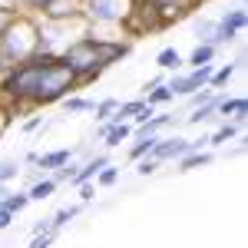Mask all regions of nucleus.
I'll return each mask as SVG.
<instances>
[{"label": "nucleus", "instance_id": "f257e3e1", "mask_svg": "<svg viewBox=\"0 0 248 248\" xmlns=\"http://www.w3.org/2000/svg\"><path fill=\"white\" fill-rule=\"evenodd\" d=\"M126 53H129L126 43H103V40L86 37V40H79V43H73V46H66V53H63L60 63H66L73 77L93 79L106 63H113L116 57H126Z\"/></svg>", "mask_w": 248, "mask_h": 248}, {"label": "nucleus", "instance_id": "f03ea898", "mask_svg": "<svg viewBox=\"0 0 248 248\" xmlns=\"http://www.w3.org/2000/svg\"><path fill=\"white\" fill-rule=\"evenodd\" d=\"M37 50H40V37L27 20H10L3 27V33H0V57H3V63H17L20 66V63L37 57Z\"/></svg>", "mask_w": 248, "mask_h": 248}, {"label": "nucleus", "instance_id": "7ed1b4c3", "mask_svg": "<svg viewBox=\"0 0 248 248\" xmlns=\"http://www.w3.org/2000/svg\"><path fill=\"white\" fill-rule=\"evenodd\" d=\"M53 60H57L53 53H40V57L14 66V70L7 73V79H3V93L10 96V99H33V96H37L40 73H43V66L53 63Z\"/></svg>", "mask_w": 248, "mask_h": 248}, {"label": "nucleus", "instance_id": "20e7f679", "mask_svg": "<svg viewBox=\"0 0 248 248\" xmlns=\"http://www.w3.org/2000/svg\"><path fill=\"white\" fill-rule=\"evenodd\" d=\"M73 73H70V66L66 63H60V60H53V63H46L43 66V73H40V83H37V103H57V99H63V96L70 93V86H73Z\"/></svg>", "mask_w": 248, "mask_h": 248}, {"label": "nucleus", "instance_id": "39448f33", "mask_svg": "<svg viewBox=\"0 0 248 248\" xmlns=\"http://www.w3.org/2000/svg\"><path fill=\"white\" fill-rule=\"evenodd\" d=\"M245 10H232V14H225L222 17V23H218V30L212 33V43H225V40H232L238 30H245Z\"/></svg>", "mask_w": 248, "mask_h": 248}, {"label": "nucleus", "instance_id": "423d86ee", "mask_svg": "<svg viewBox=\"0 0 248 248\" xmlns=\"http://www.w3.org/2000/svg\"><path fill=\"white\" fill-rule=\"evenodd\" d=\"M86 10L96 20H119L126 14V0H90Z\"/></svg>", "mask_w": 248, "mask_h": 248}, {"label": "nucleus", "instance_id": "0eeeda50", "mask_svg": "<svg viewBox=\"0 0 248 248\" xmlns=\"http://www.w3.org/2000/svg\"><path fill=\"white\" fill-rule=\"evenodd\" d=\"M192 153V139H166V142H155L153 159H175V155H189Z\"/></svg>", "mask_w": 248, "mask_h": 248}, {"label": "nucleus", "instance_id": "6e6552de", "mask_svg": "<svg viewBox=\"0 0 248 248\" xmlns=\"http://www.w3.org/2000/svg\"><path fill=\"white\" fill-rule=\"evenodd\" d=\"M99 169H106V155H96L93 162H86V166H83V169L73 175V182H77V186H83V182H86V179H93Z\"/></svg>", "mask_w": 248, "mask_h": 248}, {"label": "nucleus", "instance_id": "1a4fd4ad", "mask_svg": "<svg viewBox=\"0 0 248 248\" xmlns=\"http://www.w3.org/2000/svg\"><path fill=\"white\" fill-rule=\"evenodd\" d=\"M40 169H60V166H66L70 162V149H60V153H50L43 155V159H37Z\"/></svg>", "mask_w": 248, "mask_h": 248}, {"label": "nucleus", "instance_id": "9d476101", "mask_svg": "<svg viewBox=\"0 0 248 248\" xmlns=\"http://www.w3.org/2000/svg\"><path fill=\"white\" fill-rule=\"evenodd\" d=\"M53 189H57V179H43V182H37L27 195H30V199H37V202H43V199H50V195H53Z\"/></svg>", "mask_w": 248, "mask_h": 248}, {"label": "nucleus", "instance_id": "9b49d317", "mask_svg": "<svg viewBox=\"0 0 248 248\" xmlns=\"http://www.w3.org/2000/svg\"><path fill=\"white\" fill-rule=\"evenodd\" d=\"M159 66H162V70H179V66H182V57H179V50H172V46H166V50H162V53H159Z\"/></svg>", "mask_w": 248, "mask_h": 248}, {"label": "nucleus", "instance_id": "f8f14e48", "mask_svg": "<svg viewBox=\"0 0 248 248\" xmlns=\"http://www.w3.org/2000/svg\"><path fill=\"white\" fill-rule=\"evenodd\" d=\"M218 109H222V116H229V113H235L238 119L248 113V103L245 99H225V103H218Z\"/></svg>", "mask_w": 248, "mask_h": 248}, {"label": "nucleus", "instance_id": "ddd939ff", "mask_svg": "<svg viewBox=\"0 0 248 248\" xmlns=\"http://www.w3.org/2000/svg\"><path fill=\"white\" fill-rule=\"evenodd\" d=\"M27 202H30V195H27V192H17V195H10V199H3V202H0V205H3V209L10 212V215H17V212L23 209V205H27Z\"/></svg>", "mask_w": 248, "mask_h": 248}, {"label": "nucleus", "instance_id": "4468645a", "mask_svg": "<svg viewBox=\"0 0 248 248\" xmlns=\"http://www.w3.org/2000/svg\"><path fill=\"white\" fill-rule=\"evenodd\" d=\"M212 53H215V46H212V43H202V46H195L192 63H195V66H209V63H212Z\"/></svg>", "mask_w": 248, "mask_h": 248}, {"label": "nucleus", "instance_id": "2eb2a0df", "mask_svg": "<svg viewBox=\"0 0 248 248\" xmlns=\"http://www.w3.org/2000/svg\"><path fill=\"white\" fill-rule=\"evenodd\" d=\"M169 119H172V116H155V119H146V123L139 126V133H142V139H146V136H153L155 129H162V126L169 123Z\"/></svg>", "mask_w": 248, "mask_h": 248}, {"label": "nucleus", "instance_id": "dca6fc26", "mask_svg": "<svg viewBox=\"0 0 248 248\" xmlns=\"http://www.w3.org/2000/svg\"><path fill=\"white\" fill-rule=\"evenodd\" d=\"M126 136H129V126H109L106 129V146H119Z\"/></svg>", "mask_w": 248, "mask_h": 248}, {"label": "nucleus", "instance_id": "f3484780", "mask_svg": "<svg viewBox=\"0 0 248 248\" xmlns=\"http://www.w3.org/2000/svg\"><path fill=\"white\" fill-rule=\"evenodd\" d=\"M205 162H212V155H205V153H189L186 159H182V169H195V166H205Z\"/></svg>", "mask_w": 248, "mask_h": 248}, {"label": "nucleus", "instance_id": "a211bd4d", "mask_svg": "<svg viewBox=\"0 0 248 248\" xmlns=\"http://www.w3.org/2000/svg\"><path fill=\"white\" fill-rule=\"evenodd\" d=\"M155 142H159V139H153V136L139 139V146H133V159H139V155H146V153H153V149H155Z\"/></svg>", "mask_w": 248, "mask_h": 248}, {"label": "nucleus", "instance_id": "6ab92c4d", "mask_svg": "<svg viewBox=\"0 0 248 248\" xmlns=\"http://www.w3.org/2000/svg\"><path fill=\"white\" fill-rule=\"evenodd\" d=\"M77 212H79V209H60V212H57V218L50 222V229H60V225H66L70 218H77Z\"/></svg>", "mask_w": 248, "mask_h": 248}, {"label": "nucleus", "instance_id": "aec40b11", "mask_svg": "<svg viewBox=\"0 0 248 248\" xmlns=\"http://www.w3.org/2000/svg\"><path fill=\"white\" fill-rule=\"evenodd\" d=\"M169 99H172L169 86H155L153 93H149V106H153V103H169Z\"/></svg>", "mask_w": 248, "mask_h": 248}, {"label": "nucleus", "instance_id": "412c9836", "mask_svg": "<svg viewBox=\"0 0 248 248\" xmlns=\"http://www.w3.org/2000/svg\"><path fill=\"white\" fill-rule=\"evenodd\" d=\"M17 172H20V166H17V162H10V159H7V162H0V182H7V179H14Z\"/></svg>", "mask_w": 248, "mask_h": 248}, {"label": "nucleus", "instance_id": "4be33fe9", "mask_svg": "<svg viewBox=\"0 0 248 248\" xmlns=\"http://www.w3.org/2000/svg\"><path fill=\"white\" fill-rule=\"evenodd\" d=\"M66 109L70 113H83V109H93V103L90 99H66Z\"/></svg>", "mask_w": 248, "mask_h": 248}, {"label": "nucleus", "instance_id": "5701e85b", "mask_svg": "<svg viewBox=\"0 0 248 248\" xmlns=\"http://www.w3.org/2000/svg\"><path fill=\"white\" fill-rule=\"evenodd\" d=\"M232 73H235V66H225V70H218V73H212V83H215V86H222V83H229V77Z\"/></svg>", "mask_w": 248, "mask_h": 248}, {"label": "nucleus", "instance_id": "b1692460", "mask_svg": "<svg viewBox=\"0 0 248 248\" xmlns=\"http://www.w3.org/2000/svg\"><path fill=\"white\" fill-rule=\"evenodd\" d=\"M212 109H215V99H212V103H205V106H202V109H195V113L189 116V123H202V119H205V116H209Z\"/></svg>", "mask_w": 248, "mask_h": 248}, {"label": "nucleus", "instance_id": "393cba45", "mask_svg": "<svg viewBox=\"0 0 248 248\" xmlns=\"http://www.w3.org/2000/svg\"><path fill=\"white\" fill-rule=\"evenodd\" d=\"M232 136H235V126H232V123H229V126H222L218 133L212 136V142H225V139H232Z\"/></svg>", "mask_w": 248, "mask_h": 248}, {"label": "nucleus", "instance_id": "a878e982", "mask_svg": "<svg viewBox=\"0 0 248 248\" xmlns=\"http://www.w3.org/2000/svg\"><path fill=\"white\" fill-rule=\"evenodd\" d=\"M113 109H119V103H116V99H106V103H99V109H96V113H99V119H106Z\"/></svg>", "mask_w": 248, "mask_h": 248}, {"label": "nucleus", "instance_id": "bb28decb", "mask_svg": "<svg viewBox=\"0 0 248 248\" xmlns=\"http://www.w3.org/2000/svg\"><path fill=\"white\" fill-rule=\"evenodd\" d=\"M212 30H215V27H212L209 20H199V23H195V33H199V37H205V40H212Z\"/></svg>", "mask_w": 248, "mask_h": 248}, {"label": "nucleus", "instance_id": "cd10ccee", "mask_svg": "<svg viewBox=\"0 0 248 248\" xmlns=\"http://www.w3.org/2000/svg\"><path fill=\"white\" fill-rule=\"evenodd\" d=\"M116 179H119V172H116V169H103V172H99V186H113Z\"/></svg>", "mask_w": 248, "mask_h": 248}, {"label": "nucleus", "instance_id": "c85d7f7f", "mask_svg": "<svg viewBox=\"0 0 248 248\" xmlns=\"http://www.w3.org/2000/svg\"><path fill=\"white\" fill-rule=\"evenodd\" d=\"M50 242H53V232H43V235L33 238V245H30V248H50Z\"/></svg>", "mask_w": 248, "mask_h": 248}, {"label": "nucleus", "instance_id": "c756f323", "mask_svg": "<svg viewBox=\"0 0 248 248\" xmlns=\"http://www.w3.org/2000/svg\"><path fill=\"white\" fill-rule=\"evenodd\" d=\"M142 106H146V103H126V106H119V119H123V116H133V113H139Z\"/></svg>", "mask_w": 248, "mask_h": 248}, {"label": "nucleus", "instance_id": "7c9ffc66", "mask_svg": "<svg viewBox=\"0 0 248 248\" xmlns=\"http://www.w3.org/2000/svg\"><path fill=\"white\" fill-rule=\"evenodd\" d=\"M155 166H159L155 159H146V162L139 166V175H149V172H155Z\"/></svg>", "mask_w": 248, "mask_h": 248}, {"label": "nucleus", "instance_id": "2f4dec72", "mask_svg": "<svg viewBox=\"0 0 248 248\" xmlns=\"http://www.w3.org/2000/svg\"><path fill=\"white\" fill-rule=\"evenodd\" d=\"M10 222H14V215H10V212H7L3 205H0V229H7Z\"/></svg>", "mask_w": 248, "mask_h": 248}, {"label": "nucleus", "instance_id": "473e14b6", "mask_svg": "<svg viewBox=\"0 0 248 248\" xmlns=\"http://www.w3.org/2000/svg\"><path fill=\"white\" fill-rule=\"evenodd\" d=\"M27 3H30V7H37V10H40V7H50L53 0H27Z\"/></svg>", "mask_w": 248, "mask_h": 248}, {"label": "nucleus", "instance_id": "72a5a7b5", "mask_svg": "<svg viewBox=\"0 0 248 248\" xmlns=\"http://www.w3.org/2000/svg\"><path fill=\"white\" fill-rule=\"evenodd\" d=\"M10 20H14V17H10V14H0V33H3V27H7Z\"/></svg>", "mask_w": 248, "mask_h": 248}, {"label": "nucleus", "instance_id": "f704fd0d", "mask_svg": "<svg viewBox=\"0 0 248 248\" xmlns=\"http://www.w3.org/2000/svg\"><path fill=\"white\" fill-rule=\"evenodd\" d=\"M0 195H3V192H0Z\"/></svg>", "mask_w": 248, "mask_h": 248}]
</instances>
